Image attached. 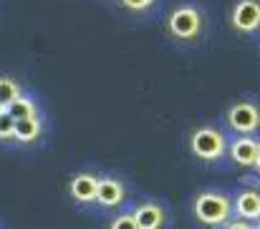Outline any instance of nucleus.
<instances>
[{
	"label": "nucleus",
	"instance_id": "1",
	"mask_svg": "<svg viewBox=\"0 0 260 229\" xmlns=\"http://www.w3.org/2000/svg\"><path fill=\"white\" fill-rule=\"evenodd\" d=\"M207 33V13L200 3H179L165 18V35L179 46H194Z\"/></svg>",
	"mask_w": 260,
	"mask_h": 229
},
{
	"label": "nucleus",
	"instance_id": "2",
	"mask_svg": "<svg viewBox=\"0 0 260 229\" xmlns=\"http://www.w3.org/2000/svg\"><path fill=\"white\" fill-rule=\"evenodd\" d=\"M192 214L202 227L217 229L233 219V197L217 189L200 192L192 202Z\"/></svg>",
	"mask_w": 260,
	"mask_h": 229
},
{
	"label": "nucleus",
	"instance_id": "3",
	"mask_svg": "<svg viewBox=\"0 0 260 229\" xmlns=\"http://www.w3.org/2000/svg\"><path fill=\"white\" fill-rule=\"evenodd\" d=\"M228 134L222 126L215 124H202L189 134V151L192 156H197L200 161L207 164H217L228 156Z\"/></svg>",
	"mask_w": 260,
	"mask_h": 229
},
{
	"label": "nucleus",
	"instance_id": "4",
	"mask_svg": "<svg viewBox=\"0 0 260 229\" xmlns=\"http://www.w3.org/2000/svg\"><path fill=\"white\" fill-rule=\"evenodd\" d=\"M225 124L235 136H258L260 134V101L238 98L225 111Z\"/></svg>",
	"mask_w": 260,
	"mask_h": 229
},
{
	"label": "nucleus",
	"instance_id": "5",
	"mask_svg": "<svg viewBox=\"0 0 260 229\" xmlns=\"http://www.w3.org/2000/svg\"><path fill=\"white\" fill-rule=\"evenodd\" d=\"M230 28L238 35H260V0H235L230 8Z\"/></svg>",
	"mask_w": 260,
	"mask_h": 229
},
{
	"label": "nucleus",
	"instance_id": "6",
	"mask_svg": "<svg viewBox=\"0 0 260 229\" xmlns=\"http://www.w3.org/2000/svg\"><path fill=\"white\" fill-rule=\"evenodd\" d=\"M129 197L126 184L119 176H99V186H96V204L101 209H119Z\"/></svg>",
	"mask_w": 260,
	"mask_h": 229
},
{
	"label": "nucleus",
	"instance_id": "7",
	"mask_svg": "<svg viewBox=\"0 0 260 229\" xmlns=\"http://www.w3.org/2000/svg\"><path fill=\"white\" fill-rule=\"evenodd\" d=\"M132 217H134V222H137L139 229H167V224H170L167 207L162 202H152V199L137 204L132 209Z\"/></svg>",
	"mask_w": 260,
	"mask_h": 229
},
{
	"label": "nucleus",
	"instance_id": "8",
	"mask_svg": "<svg viewBox=\"0 0 260 229\" xmlns=\"http://www.w3.org/2000/svg\"><path fill=\"white\" fill-rule=\"evenodd\" d=\"M233 217L258 224L260 222V189L258 186H245L233 197Z\"/></svg>",
	"mask_w": 260,
	"mask_h": 229
},
{
	"label": "nucleus",
	"instance_id": "9",
	"mask_svg": "<svg viewBox=\"0 0 260 229\" xmlns=\"http://www.w3.org/2000/svg\"><path fill=\"white\" fill-rule=\"evenodd\" d=\"M96 186H99V174L79 171L69 181V197L76 204H93L96 202Z\"/></svg>",
	"mask_w": 260,
	"mask_h": 229
},
{
	"label": "nucleus",
	"instance_id": "10",
	"mask_svg": "<svg viewBox=\"0 0 260 229\" xmlns=\"http://www.w3.org/2000/svg\"><path fill=\"white\" fill-rule=\"evenodd\" d=\"M255 149H258V139L255 136H235L233 141H228V156L233 164L243 166V169H253L255 164Z\"/></svg>",
	"mask_w": 260,
	"mask_h": 229
},
{
	"label": "nucleus",
	"instance_id": "11",
	"mask_svg": "<svg viewBox=\"0 0 260 229\" xmlns=\"http://www.w3.org/2000/svg\"><path fill=\"white\" fill-rule=\"evenodd\" d=\"M41 136H43V119H41V116L15 121L13 141H18V144H33V141H38Z\"/></svg>",
	"mask_w": 260,
	"mask_h": 229
},
{
	"label": "nucleus",
	"instance_id": "12",
	"mask_svg": "<svg viewBox=\"0 0 260 229\" xmlns=\"http://www.w3.org/2000/svg\"><path fill=\"white\" fill-rule=\"evenodd\" d=\"M15 121H20V119H36V116H41V111H38V103H36V98L33 96H28V93H20L8 108H5Z\"/></svg>",
	"mask_w": 260,
	"mask_h": 229
},
{
	"label": "nucleus",
	"instance_id": "13",
	"mask_svg": "<svg viewBox=\"0 0 260 229\" xmlns=\"http://www.w3.org/2000/svg\"><path fill=\"white\" fill-rule=\"evenodd\" d=\"M23 93V86L10 76H0V108L5 111L18 96Z\"/></svg>",
	"mask_w": 260,
	"mask_h": 229
},
{
	"label": "nucleus",
	"instance_id": "14",
	"mask_svg": "<svg viewBox=\"0 0 260 229\" xmlns=\"http://www.w3.org/2000/svg\"><path fill=\"white\" fill-rule=\"evenodd\" d=\"M119 8H124L126 13H134V15H152L159 5V0H116Z\"/></svg>",
	"mask_w": 260,
	"mask_h": 229
},
{
	"label": "nucleus",
	"instance_id": "15",
	"mask_svg": "<svg viewBox=\"0 0 260 229\" xmlns=\"http://www.w3.org/2000/svg\"><path fill=\"white\" fill-rule=\"evenodd\" d=\"M13 134H15V119L3 111L0 113V141H13Z\"/></svg>",
	"mask_w": 260,
	"mask_h": 229
},
{
	"label": "nucleus",
	"instance_id": "16",
	"mask_svg": "<svg viewBox=\"0 0 260 229\" xmlns=\"http://www.w3.org/2000/svg\"><path fill=\"white\" fill-rule=\"evenodd\" d=\"M109 229H139V227H137L132 212H121V214H116V217L109 222Z\"/></svg>",
	"mask_w": 260,
	"mask_h": 229
},
{
	"label": "nucleus",
	"instance_id": "17",
	"mask_svg": "<svg viewBox=\"0 0 260 229\" xmlns=\"http://www.w3.org/2000/svg\"><path fill=\"white\" fill-rule=\"evenodd\" d=\"M217 229H250V224L243 222V219H238V217H233L230 222H225L222 227H217Z\"/></svg>",
	"mask_w": 260,
	"mask_h": 229
},
{
	"label": "nucleus",
	"instance_id": "18",
	"mask_svg": "<svg viewBox=\"0 0 260 229\" xmlns=\"http://www.w3.org/2000/svg\"><path fill=\"white\" fill-rule=\"evenodd\" d=\"M253 169L260 174V139H258V149H255V164H253Z\"/></svg>",
	"mask_w": 260,
	"mask_h": 229
},
{
	"label": "nucleus",
	"instance_id": "19",
	"mask_svg": "<svg viewBox=\"0 0 260 229\" xmlns=\"http://www.w3.org/2000/svg\"><path fill=\"white\" fill-rule=\"evenodd\" d=\"M250 229H260V222H258V224H250Z\"/></svg>",
	"mask_w": 260,
	"mask_h": 229
},
{
	"label": "nucleus",
	"instance_id": "20",
	"mask_svg": "<svg viewBox=\"0 0 260 229\" xmlns=\"http://www.w3.org/2000/svg\"><path fill=\"white\" fill-rule=\"evenodd\" d=\"M0 113H3V108H0Z\"/></svg>",
	"mask_w": 260,
	"mask_h": 229
}]
</instances>
